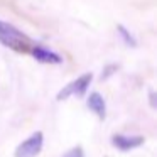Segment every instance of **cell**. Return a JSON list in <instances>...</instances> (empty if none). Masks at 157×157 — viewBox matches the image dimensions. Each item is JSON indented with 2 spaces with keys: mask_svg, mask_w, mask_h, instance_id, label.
<instances>
[{
  "mask_svg": "<svg viewBox=\"0 0 157 157\" xmlns=\"http://www.w3.org/2000/svg\"><path fill=\"white\" fill-rule=\"evenodd\" d=\"M144 137L142 135H113L112 137V145L117 147L122 152H128L132 149H137L144 144Z\"/></svg>",
  "mask_w": 157,
  "mask_h": 157,
  "instance_id": "cell-4",
  "label": "cell"
},
{
  "mask_svg": "<svg viewBox=\"0 0 157 157\" xmlns=\"http://www.w3.org/2000/svg\"><path fill=\"white\" fill-rule=\"evenodd\" d=\"M117 31H118V34H120V37H122V41L125 42L127 46H130V48H135V46H137V39L133 37V36L130 34L128 31H127L125 25L118 24V25H117Z\"/></svg>",
  "mask_w": 157,
  "mask_h": 157,
  "instance_id": "cell-7",
  "label": "cell"
},
{
  "mask_svg": "<svg viewBox=\"0 0 157 157\" xmlns=\"http://www.w3.org/2000/svg\"><path fill=\"white\" fill-rule=\"evenodd\" d=\"M86 105H88V108L91 110L93 113H95L96 117H98L100 120H103L106 117V105H105V100H103V96L100 95L98 91H93L88 95V98H86Z\"/></svg>",
  "mask_w": 157,
  "mask_h": 157,
  "instance_id": "cell-6",
  "label": "cell"
},
{
  "mask_svg": "<svg viewBox=\"0 0 157 157\" xmlns=\"http://www.w3.org/2000/svg\"><path fill=\"white\" fill-rule=\"evenodd\" d=\"M44 144V133L34 132L29 139H25L21 145L15 149V157H36L42 150Z\"/></svg>",
  "mask_w": 157,
  "mask_h": 157,
  "instance_id": "cell-3",
  "label": "cell"
},
{
  "mask_svg": "<svg viewBox=\"0 0 157 157\" xmlns=\"http://www.w3.org/2000/svg\"><path fill=\"white\" fill-rule=\"evenodd\" d=\"M91 79H93V75H91V73H85V75H81L79 78H76L75 81H71L69 85H66L64 88H63L61 91L58 93L56 100H58V101H61V100L69 98L71 95L85 96V95H86V90L90 88V83H91Z\"/></svg>",
  "mask_w": 157,
  "mask_h": 157,
  "instance_id": "cell-2",
  "label": "cell"
},
{
  "mask_svg": "<svg viewBox=\"0 0 157 157\" xmlns=\"http://www.w3.org/2000/svg\"><path fill=\"white\" fill-rule=\"evenodd\" d=\"M117 69H118V66H117V64H110V66H106L105 71L101 73V79H106L110 75H113V73H115Z\"/></svg>",
  "mask_w": 157,
  "mask_h": 157,
  "instance_id": "cell-9",
  "label": "cell"
},
{
  "mask_svg": "<svg viewBox=\"0 0 157 157\" xmlns=\"http://www.w3.org/2000/svg\"><path fill=\"white\" fill-rule=\"evenodd\" d=\"M32 56H34L39 63H46V64H59V63H63V58L58 52L51 51V49H48V48H42V46L32 48Z\"/></svg>",
  "mask_w": 157,
  "mask_h": 157,
  "instance_id": "cell-5",
  "label": "cell"
},
{
  "mask_svg": "<svg viewBox=\"0 0 157 157\" xmlns=\"http://www.w3.org/2000/svg\"><path fill=\"white\" fill-rule=\"evenodd\" d=\"M61 157H85V152H83V147L76 145V147H73V149H69L68 152Z\"/></svg>",
  "mask_w": 157,
  "mask_h": 157,
  "instance_id": "cell-8",
  "label": "cell"
},
{
  "mask_svg": "<svg viewBox=\"0 0 157 157\" xmlns=\"http://www.w3.org/2000/svg\"><path fill=\"white\" fill-rule=\"evenodd\" d=\"M150 103H152V108H155V93L150 91Z\"/></svg>",
  "mask_w": 157,
  "mask_h": 157,
  "instance_id": "cell-10",
  "label": "cell"
},
{
  "mask_svg": "<svg viewBox=\"0 0 157 157\" xmlns=\"http://www.w3.org/2000/svg\"><path fill=\"white\" fill-rule=\"evenodd\" d=\"M0 42H4L5 46L15 49V51H22L27 44V36L22 34L12 24L0 21Z\"/></svg>",
  "mask_w": 157,
  "mask_h": 157,
  "instance_id": "cell-1",
  "label": "cell"
}]
</instances>
